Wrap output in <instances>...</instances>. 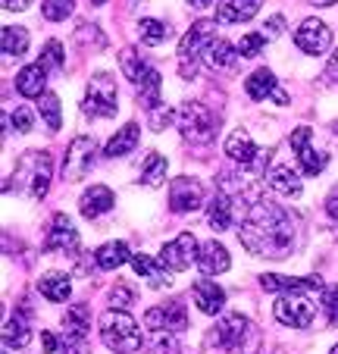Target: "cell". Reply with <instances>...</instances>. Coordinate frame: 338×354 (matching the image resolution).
I'll return each instance as SVG.
<instances>
[{
  "label": "cell",
  "mask_w": 338,
  "mask_h": 354,
  "mask_svg": "<svg viewBox=\"0 0 338 354\" xmlns=\"http://www.w3.org/2000/svg\"><path fill=\"white\" fill-rule=\"evenodd\" d=\"M310 126H301L292 132V147L294 154H298V163L301 169H304L307 176H319L326 169V163H329V157L323 154V151H317V147H310Z\"/></svg>",
  "instance_id": "5bb4252c"
},
{
  "label": "cell",
  "mask_w": 338,
  "mask_h": 354,
  "mask_svg": "<svg viewBox=\"0 0 338 354\" xmlns=\"http://www.w3.org/2000/svg\"><path fill=\"white\" fill-rule=\"evenodd\" d=\"M163 179H166V157L160 151H151L144 157V167H141V182L157 188V185H163Z\"/></svg>",
  "instance_id": "836d02e7"
},
{
  "label": "cell",
  "mask_w": 338,
  "mask_h": 354,
  "mask_svg": "<svg viewBox=\"0 0 338 354\" xmlns=\"http://www.w3.org/2000/svg\"><path fill=\"white\" fill-rule=\"evenodd\" d=\"M204 204V185L191 176H176L169 185V210L173 214H191Z\"/></svg>",
  "instance_id": "8fae6325"
},
{
  "label": "cell",
  "mask_w": 338,
  "mask_h": 354,
  "mask_svg": "<svg viewBox=\"0 0 338 354\" xmlns=\"http://www.w3.org/2000/svg\"><path fill=\"white\" fill-rule=\"evenodd\" d=\"M326 214H329V216H332V223L338 226V188L329 194V198H326Z\"/></svg>",
  "instance_id": "bcb514c9"
},
{
  "label": "cell",
  "mask_w": 338,
  "mask_h": 354,
  "mask_svg": "<svg viewBox=\"0 0 338 354\" xmlns=\"http://www.w3.org/2000/svg\"><path fill=\"white\" fill-rule=\"evenodd\" d=\"M91 333V314H88L85 304H75L66 310V320H63V335H66V345L73 342H88Z\"/></svg>",
  "instance_id": "cb8c5ba5"
},
{
  "label": "cell",
  "mask_w": 338,
  "mask_h": 354,
  "mask_svg": "<svg viewBox=\"0 0 338 354\" xmlns=\"http://www.w3.org/2000/svg\"><path fill=\"white\" fill-rule=\"evenodd\" d=\"M245 91H247V97H251V100H266V97H272L276 104H288V94L282 91L279 79L270 73V69H257V73L247 75Z\"/></svg>",
  "instance_id": "ac0fdd59"
},
{
  "label": "cell",
  "mask_w": 338,
  "mask_h": 354,
  "mask_svg": "<svg viewBox=\"0 0 338 354\" xmlns=\"http://www.w3.org/2000/svg\"><path fill=\"white\" fill-rule=\"evenodd\" d=\"M138 138H141V126H138V122H126L120 132L106 141L104 157H126V154H132L135 147H138Z\"/></svg>",
  "instance_id": "484cf974"
},
{
  "label": "cell",
  "mask_w": 338,
  "mask_h": 354,
  "mask_svg": "<svg viewBox=\"0 0 338 354\" xmlns=\"http://www.w3.org/2000/svg\"><path fill=\"white\" fill-rule=\"evenodd\" d=\"M232 201H229V194L219 192L216 198L210 201V207H207V223H210V229H216V232H225V229L232 226Z\"/></svg>",
  "instance_id": "83f0119b"
},
{
  "label": "cell",
  "mask_w": 338,
  "mask_h": 354,
  "mask_svg": "<svg viewBox=\"0 0 338 354\" xmlns=\"http://www.w3.org/2000/svg\"><path fill=\"white\" fill-rule=\"evenodd\" d=\"M147 113H151V129H153V132H163V129H166V126H169V122L176 120V116H173V110H166V107L147 110Z\"/></svg>",
  "instance_id": "b9f144b4"
},
{
  "label": "cell",
  "mask_w": 338,
  "mask_h": 354,
  "mask_svg": "<svg viewBox=\"0 0 338 354\" xmlns=\"http://www.w3.org/2000/svg\"><path fill=\"white\" fill-rule=\"evenodd\" d=\"M257 342H260V335H257V329H254V323L241 314L223 317V320L210 329V335H207V345L219 348V351H229V354H238V351L251 354L254 348H257Z\"/></svg>",
  "instance_id": "7a4b0ae2"
},
{
  "label": "cell",
  "mask_w": 338,
  "mask_h": 354,
  "mask_svg": "<svg viewBox=\"0 0 338 354\" xmlns=\"http://www.w3.org/2000/svg\"><path fill=\"white\" fill-rule=\"evenodd\" d=\"M260 50H266V35H245V38L238 41V54L241 57H257Z\"/></svg>",
  "instance_id": "ab89813d"
},
{
  "label": "cell",
  "mask_w": 338,
  "mask_h": 354,
  "mask_svg": "<svg viewBox=\"0 0 338 354\" xmlns=\"http://www.w3.org/2000/svg\"><path fill=\"white\" fill-rule=\"evenodd\" d=\"M188 3H191V7H194V10H204V7H210L213 0H188Z\"/></svg>",
  "instance_id": "f907efd6"
},
{
  "label": "cell",
  "mask_w": 338,
  "mask_h": 354,
  "mask_svg": "<svg viewBox=\"0 0 338 354\" xmlns=\"http://www.w3.org/2000/svg\"><path fill=\"white\" fill-rule=\"evenodd\" d=\"M238 47L229 44V41L216 38L210 47L204 50V63L213 69V73H232L235 66H238Z\"/></svg>",
  "instance_id": "d6986e66"
},
{
  "label": "cell",
  "mask_w": 338,
  "mask_h": 354,
  "mask_svg": "<svg viewBox=\"0 0 338 354\" xmlns=\"http://www.w3.org/2000/svg\"><path fill=\"white\" fill-rule=\"evenodd\" d=\"M144 326L151 329H166V333H182L188 326V314L182 301H166L160 308H151L144 314Z\"/></svg>",
  "instance_id": "9a60e30c"
},
{
  "label": "cell",
  "mask_w": 338,
  "mask_h": 354,
  "mask_svg": "<svg viewBox=\"0 0 338 354\" xmlns=\"http://www.w3.org/2000/svg\"><path fill=\"white\" fill-rule=\"evenodd\" d=\"M132 267H135V273L144 276L151 286H169V276H166L169 267H166L163 261H153V257H147V254H135Z\"/></svg>",
  "instance_id": "f1b7e54d"
},
{
  "label": "cell",
  "mask_w": 338,
  "mask_h": 354,
  "mask_svg": "<svg viewBox=\"0 0 338 354\" xmlns=\"http://www.w3.org/2000/svg\"><path fill=\"white\" fill-rule=\"evenodd\" d=\"M225 154H229L232 163H238V167H245V169H254V173H263L266 160H270V151L263 154V151L254 145L247 129H235V132L225 138Z\"/></svg>",
  "instance_id": "9c48e42d"
},
{
  "label": "cell",
  "mask_w": 338,
  "mask_h": 354,
  "mask_svg": "<svg viewBox=\"0 0 338 354\" xmlns=\"http://www.w3.org/2000/svg\"><path fill=\"white\" fill-rule=\"evenodd\" d=\"M10 122H13V126H16V132H22V135H26V132H32V113H28V110H16V113L13 116H10Z\"/></svg>",
  "instance_id": "7bdbcfd3"
},
{
  "label": "cell",
  "mask_w": 338,
  "mask_h": 354,
  "mask_svg": "<svg viewBox=\"0 0 338 354\" xmlns=\"http://www.w3.org/2000/svg\"><path fill=\"white\" fill-rule=\"evenodd\" d=\"M28 50V32L22 26H3V54L22 57Z\"/></svg>",
  "instance_id": "d590c367"
},
{
  "label": "cell",
  "mask_w": 338,
  "mask_h": 354,
  "mask_svg": "<svg viewBox=\"0 0 338 354\" xmlns=\"http://www.w3.org/2000/svg\"><path fill=\"white\" fill-rule=\"evenodd\" d=\"M13 182L16 192L28 194L32 201H41L47 194V188H50V154L47 151H26L16 160Z\"/></svg>",
  "instance_id": "3957f363"
},
{
  "label": "cell",
  "mask_w": 338,
  "mask_h": 354,
  "mask_svg": "<svg viewBox=\"0 0 338 354\" xmlns=\"http://www.w3.org/2000/svg\"><path fill=\"white\" fill-rule=\"evenodd\" d=\"M44 85H47V69L41 66V63L19 69V75H16V91H19L22 97H41Z\"/></svg>",
  "instance_id": "4316f807"
},
{
  "label": "cell",
  "mask_w": 338,
  "mask_h": 354,
  "mask_svg": "<svg viewBox=\"0 0 338 354\" xmlns=\"http://www.w3.org/2000/svg\"><path fill=\"white\" fill-rule=\"evenodd\" d=\"M28 339H32V329H28V323H26V317L22 314H13L7 320V326H3V345L7 348H26L28 345Z\"/></svg>",
  "instance_id": "d6a6232c"
},
{
  "label": "cell",
  "mask_w": 338,
  "mask_h": 354,
  "mask_svg": "<svg viewBox=\"0 0 338 354\" xmlns=\"http://www.w3.org/2000/svg\"><path fill=\"white\" fill-rule=\"evenodd\" d=\"M126 261H129V245L126 241H110V245H104L100 251H94V263H97L100 270H116Z\"/></svg>",
  "instance_id": "1f68e13d"
},
{
  "label": "cell",
  "mask_w": 338,
  "mask_h": 354,
  "mask_svg": "<svg viewBox=\"0 0 338 354\" xmlns=\"http://www.w3.org/2000/svg\"><path fill=\"white\" fill-rule=\"evenodd\" d=\"M323 310H326V317H329L332 326H338V286L326 288V295H323Z\"/></svg>",
  "instance_id": "60d3db41"
},
{
  "label": "cell",
  "mask_w": 338,
  "mask_h": 354,
  "mask_svg": "<svg viewBox=\"0 0 338 354\" xmlns=\"http://www.w3.org/2000/svg\"><path fill=\"white\" fill-rule=\"evenodd\" d=\"M75 0H41V13L50 22H63L69 13H73Z\"/></svg>",
  "instance_id": "f35d334b"
},
{
  "label": "cell",
  "mask_w": 338,
  "mask_h": 354,
  "mask_svg": "<svg viewBox=\"0 0 338 354\" xmlns=\"http://www.w3.org/2000/svg\"><path fill=\"white\" fill-rule=\"evenodd\" d=\"M110 298H113V308H129V304H132V301H135V295L132 292H129V288L126 286H116V288H113V295H110Z\"/></svg>",
  "instance_id": "ee69618b"
},
{
  "label": "cell",
  "mask_w": 338,
  "mask_h": 354,
  "mask_svg": "<svg viewBox=\"0 0 338 354\" xmlns=\"http://www.w3.org/2000/svg\"><path fill=\"white\" fill-rule=\"evenodd\" d=\"M176 126L182 129V135H185L191 145H207V141H213V135H216V129H219L213 110L204 107L200 100L182 104L179 116H176Z\"/></svg>",
  "instance_id": "52a82bcc"
},
{
  "label": "cell",
  "mask_w": 338,
  "mask_h": 354,
  "mask_svg": "<svg viewBox=\"0 0 338 354\" xmlns=\"http://www.w3.org/2000/svg\"><path fill=\"white\" fill-rule=\"evenodd\" d=\"M160 261H163L169 270H176V273L188 270L194 261H198V239H194L191 232L176 235V239L160 251Z\"/></svg>",
  "instance_id": "4fadbf2b"
},
{
  "label": "cell",
  "mask_w": 338,
  "mask_h": 354,
  "mask_svg": "<svg viewBox=\"0 0 338 354\" xmlns=\"http://www.w3.org/2000/svg\"><path fill=\"white\" fill-rule=\"evenodd\" d=\"M282 32H285V19H282V16H272V19L266 22V35L276 38V35H282Z\"/></svg>",
  "instance_id": "f6af8a7d"
},
{
  "label": "cell",
  "mask_w": 338,
  "mask_h": 354,
  "mask_svg": "<svg viewBox=\"0 0 338 354\" xmlns=\"http://www.w3.org/2000/svg\"><path fill=\"white\" fill-rule=\"evenodd\" d=\"M260 286L266 292H294V288H323V279L319 276H276V273H266L260 279Z\"/></svg>",
  "instance_id": "d4e9b609"
},
{
  "label": "cell",
  "mask_w": 338,
  "mask_h": 354,
  "mask_svg": "<svg viewBox=\"0 0 338 354\" xmlns=\"http://www.w3.org/2000/svg\"><path fill=\"white\" fill-rule=\"evenodd\" d=\"M260 0H219L216 7V22L219 26H235V22H247L257 16Z\"/></svg>",
  "instance_id": "44dd1931"
},
{
  "label": "cell",
  "mask_w": 338,
  "mask_h": 354,
  "mask_svg": "<svg viewBox=\"0 0 338 354\" xmlns=\"http://www.w3.org/2000/svg\"><path fill=\"white\" fill-rule=\"evenodd\" d=\"M191 298L204 314H219L225 308V292L213 279H198L191 286Z\"/></svg>",
  "instance_id": "7402d4cb"
},
{
  "label": "cell",
  "mask_w": 338,
  "mask_h": 354,
  "mask_svg": "<svg viewBox=\"0 0 338 354\" xmlns=\"http://www.w3.org/2000/svg\"><path fill=\"white\" fill-rule=\"evenodd\" d=\"M38 113L44 116L47 129L57 132V129H60V97H57V94H41L38 97Z\"/></svg>",
  "instance_id": "8d00e7d4"
},
{
  "label": "cell",
  "mask_w": 338,
  "mask_h": 354,
  "mask_svg": "<svg viewBox=\"0 0 338 354\" xmlns=\"http://www.w3.org/2000/svg\"><path fill=\"white\" fill-rule=\"evenodd\" d=\"M82 110L94 120H106V116H116L120 110V88H116V79L110 73H97L91 75L88 82V91H85V100H82Z\"/></svg>",
  "instance_id": "8992f818"
},
{
  "label": "cell",
  "mask_w": 338,
  "mask_h": 354,
  "mask_svg": "<svg viewBox=\"0 0 338 354\" xmlns=\"http://www.w3.org/2000/svg\"><path fill=\"white\" fill-rule=\"evenodd\" d=\"M169 35H173V28L160 19H141L138 22V38H141V44H147V47L163 44Z\"/></svg>",
  "instance_id": "e575fe53"
},
{
  "label": "cell",
  "mask_w": 338,
  "mask_h": 354,
  "mask_svg": "<svg viewBox=\"0 0 338 354\" xmlns=\"http://www.w3.org/2000/svg\"><path fill=\"white\" fill-rule=\"evenodd\" d=\"M3 7H7V10H16V13H22V10L32 7V0H3Z\"/></svg>",
  "instance_id": "7dc6e473"
},
{
  "label": "cell",
  "mask_w": 338,
  "mask_h": 354,
  "mask_svg": "<svg viewBox=\"0 0 338 354\" xmlns=\"http://www.w3.org/2000/svg\"><path fill=\"white\" fill-rule=\"evenodd\" d=\"M69 276L66 273H47L38 279V292L44 295L47 301H53V304H60V301L69 298Z\"/></svg>",
  "instance_id": "4dcf8cb0"
},
{
  "label": "cell",
  "mask_w": 338,
  "mask_h": 354,
  "mask_svg": "<svg viewBox=\"0 0 338 354\" xmlns=\"http://www.w3.org/2000/svg\"><path fill=\"white\" fill-rule=\"evenodd\" d=\"M229 251H225L219 241H207V245H200L198 251V267L204 276H216V273H225L229 270Z\"/></svg>",
  "instance_id": "603a6c76"
},
{
  "label": "cell",
  "mask_w": 338,
  "mask_h": 354,
  "mask_svg": "<svg viewBox=\"0 0 338 354\" xmlns=\"http://www.w3.org/2000/svg\"><path fill=\"white\" fill-rule=\"evenodd\" d=\"M94 160H97V145L88 135H79V138L69 145L66 160H63V179L66 182H79L91 173Z\"/></svg>",
  "instance_id": "30bf717a"
},
{
  "label": "cell",
  "mask_w": 338,
  "mask_h": 354,
  "mask_svg": "<svg viewBox=\"0 0 338 354\" xmlns=\"http://www.w3.org/2000/svg\"><path fill=\"white\" fill-rule=\"evenodd\" d=\"M313 7H332V3H335V0H310Z\"/></svg>",
  "instance_id": "816d5d0a"
},
{
  "label": "cell",
  "mask_w": 338,
  "mask_h": 354,
  "mask_svg": "<svg viewBox=\"0 0 338 354\" xmlns=\"http://www.w3.org/2000/svg\"><path fill=\"white\" fill-rule=\"evenodd\" d=\"M307 288H294V292H285L282 298L276 301V314L279 323H285V326H310L313 317H317V304H313L310 295H304Z\"/></svg>",
  "instance_id": "ba28073f"
},
{
  "label": "cell",
  "mask_w": 338,
  "mask_h": 354,
  "mask_svg": "<svg viewBox=\"0 0 338 354\" xmlns=\"http://www.w3.org/2000/svg\"><path fill=\"white\" fill-rule=\"evenodd\" d=\"M41 345H44V351H57V335H53V333H41Z\"/></svg>",
  "instance_id": "681fc988"
},
{
  "label": "cell",
  "mask_w": 338,
  "mask_h": 354,
  "mask_svg": "<svg viewBox=\"0 0 338 354\" xmlns=\"http://www.w3.org/2000/svg\"><path fill=\"white\" fill-rule=\"evenodd\" d=\"M329 354H338V345H335V348H332V351H329Z\"/></svg>",
  "instance_id": "db71d44e"
},
{
  "label": "cell",
  "mask_w": 338,
  "mask_h": 354,
  "mask_svg": "<svg viewBox=\"0 0 338 354\" xmlns=\"http://www.w3.org/2000/svg\"><path fill=\"white\" fill-rule=\"evenodd\" d=\"M91 3H94V7H100V3H106V0H91Z\"/></svg>",
  "instance_id": "f5cc1de1"
},
{
  "label": "cell",
  "mask_w": 338,
  "mask_h": 354,
  "mask_svg": "<svg viewBox=\"0 0 338 354\" xmlns=\"http://www.w3.org/2000/svg\"><path fill=\"white\" fill-rule=\"evenodd\" d=\"M113 204H116V198H113V192L106 185H91L79 201L82 216H85V220H97V216L110 214Z\"/></svg>",
  "instance_id": "ffe728a7"
},
{
  "label": "cell",
  "mask_w": 338,
  "mask_h": 354,
  "mask_svg": "<svg viewBox=\"0 0 338 354\" xmlns=\"http://www.w3.org/2000/svg\"><path fill=\"white\" fill-rule=\"evenodd\" d=\"M294 44H298V50H304V54L319 57L332 47V28L319 19H304L301 28L294 32Z\"/></svg>",
  "instance_id": "7c38bea8"
},
{
  "label": "cell",
  "mask_w": 338,
  "mask_h": 354,
  "mask_svg": "<svg viewBox=\"0 0 338 354\" xmlns=\"http://www.w3.org/2000/svg\"><path fill=\"white\" fill-rule=\"evenodd\" d=\"M44 248L47 251H60V254H75L79 251V232H75L73 220L66 214H53Z\"/></svg>",
  "instance_id": "e0dca14e"
},
{
  "label": "cell",
  "mask_w": 338,
  "mask_h": 354,
  "mask_svg": "<svg viewBox=\"0 0 338 354\" xmlns=\"http://www.w3.org/2000/svg\"><path fill=\"white\" fill-rule=\"evenodd\" d=\"M38 63L44 69H63L66 66V50H63L60 41H47L44 50H41V57H38Z\"/></svg>",
  "instance_id": "74e56055"
},
{
  "label": "cell",
  "mask_w": 338,
  "mask_h": 354,
  "mask_svg": "<svg viewBox=\"0 0 338 354\" xmlns=\"http://www.w3.org/2000/svg\"><path fill=\"white\" fill-rule=\"evenodd\" d=\"M238 241L263 257H288L298 245V220L272 201L254 198L247 216L238 229Z\"/></svg>",
  "instance_id": "6da1fadb"
},
{
  "label": "cell",
  "mask_w": 338,
  "mask_h": 354,
  "mask_svg": "<svg viewBox=\"0 0 338 354\" xmlns=\"http://www.w3.org/2000/svg\"><path fill=\"white\" fill-rule=\"evenodd\" d=\"M326 75H329V82H338V50L332 54L329 66H326Z\"/></svg>",
  "instance_id": "c3c4849f"
},
{
  "label": "cell",
  "mask_w": 338,
  "mask_h": 354,
  "mask_svg": "<svg viewBox=\"0 0 338 354\" xmlns=\"http://www.w3.org/2000/svg\"><path fill=\"white\" fill-rule=\"evenodd\" d=\"M266 179H270V185L276 188L279 194H285V198H298L301 194V179L294 169L288 167H272L270 173H266Z\"/></svg>",
  "instance_id": "f546056e"
},
{
  "label": "cell",
  "mask_w": 338,
  "mask_h": 354,
  "mask_svg": "<svg viewBox=\"0 0 338 354\" xmlns=\"http://www.w3.org/2000/svg\"><path fill=\"white\" fill-rule=\"evenodd\" d=\"M100 339L110 351L116 354H132L141 348V329L126 310L113 308L100 317Z\"/></svg>",
  "instance_id": "5b68a950"
},
{
  "label": "cell",
  "mask_w": 338,
  "mask_h": 354,
  "mask_svg": "<svg viewBox=\"0 0 338 354\" xmlns=\"http://www.w3.org/2000/svg\"><path fill=\"white\" fill-rule=\"evenodd\" d=\"M120 66H122V73L129 75V82L135 85L141 104H144L147 110H157L160 107V91H163V79H160L157 69H153L147 60H141L138 50H132V47H126V50L120 54Z\"/></svg>",
  "instance_id": "277c9868"
},
{
  "label": "cell",
  "mask_w": 338,
  "mask_h": 354,
  "mask_svg": "<svg viewBox=\"0 0 338 354\" xmlns=\"http://www.w3.org/2000/svg\"><path fill=\"white\" fill-rule=\"evenodd\" d=\"M216 41V22H194L191 26V32L182 38V44H179V60L182 63H194L200 54H204L207 47Z\"/></svg>",
  "instance_id": "2e32d148"
}]
</instances>
